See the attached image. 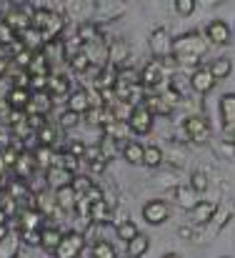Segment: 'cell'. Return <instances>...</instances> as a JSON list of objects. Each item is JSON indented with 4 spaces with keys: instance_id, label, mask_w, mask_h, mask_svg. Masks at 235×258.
Listing matches in <instances>:
<instances>
[{
    "instance_id": "4316f807",
    "label": "cell",
    "mask_w": 235,
    "mask_h": 258,
    "mask_svg": "<svg viewBox=\"0 0 235 258\" xmlns=\"http://www.w3.org/2000/svg\"><path fill=\"white\" fill-rule=\"evenodd\" d=\"M210 71H213V76L220 81V78H228V76H230V71H233V63H230L228 58H218V60L210 66Z\"/></svg>"
},
{
    "instance_id": "f1b7e54d",
    "label": "cell",
    "mask_w": 235,
    "mask_h": 258,
    "mask_svg": "<svg viewBox=\"0 0 235 258\" xmlns=\"http://www.w3.org/2000/svg\"><path fill=\"white\" fill-rule=\"evenodd\" d=\"M93 256L95 258H115V248L108 243V241H98L93 246Z\"/></svg>"
},
{
    "instance_id": "74e56055",
    "label": "cell",
    "mask_w": 235,
    "mask_h": 258,
    "mask_svg": "<svg viewBox=\"0 0 235 258\" xmlns=\"http://www.w3.org/2000/svg\"><path fill=\"white\" fill-rule=\"evenodd\" d=\"M60 166H63V168H68L70 173H75L78 171V156H73V153L60 156Z\"/></svg>"
},
{
    "instance_id": "ba28073f",
    "label": "cell",
    "mask_w": 235,
    "mask_h": 258,
    "mask_svg": "<svg viewBox=\"0 0 235 258\" xmlns=\"http://www.w3.org/2000/svg\"><path fill=\"white\" fill-rule=\"evenodd\" d=\"M215 76H213V71L210 68H198L195 73H193V78H190V86L195 93H210L213 86H215Z\"/></svg>"
},
{
    "instance_id": "1f68e13d",
    "label": "cell",
    "mask_w": 235,
    "mask_h": 258,
    "mask_svg": "<svg viewBox=\"0 0 235 258\" xmlns=\"http://www.w3.org/2000/svg\"><path fill=\"white\" fill-rule=\"evenodd\" d=\"M90 55H88V50H80L75 53L73 58H70V66H73V71H88V66H90Z\"/></svg>"
},
{
    "instance_id": "d6a6232c",
    "label": "cell",
    "mask_w": 235,
    "mask_h": 258,
    "mask_svg": "<svg viewBox=\"0 0 235 258\" xmlns=\"http://www.w3.org/2000/svg\"><path fill=\"white\" fill-rule=\"evenodd\" d=\"M160 161H163V151L158 146H148L145 148V166L155 168V166H160Z\"/></svg>"
},
{
    "instance_id": "f546056e",
    "label": "cell",
    "mask_w": 235,
    "mask_h": 258,
    "mask_svg": "<svg viewBox=\"0 0 235 258\" xmlns=\"http://www.w3.org/2000/svg\"><path fill=\"white\" fill-rule=\"evenodd\" d=\"M38 141H40V146H53L55 143V128L53 125H43V128H38Z\"/></svg>"
},
{
    "instance_id": "9c48e42d",
    "label": "cell",
    "mask_w": 235,
    "mask_h": 258,
    "mask_svg": "<svg viewBox=\"0 0 235 258\" xmlns=\"http://www.w3.org/2000/svg\"><path fill=\"white\" fill-rule=\"evenodd\" d=\"M215 211H218L215 203H210V201H200V203L193 206V211H190V221H193L195 226H205L208 221H213Z\"/></svg>"
},
{
    "instance_id": "ffe728a7",
    "label": "cell",
    "mask_w": 235,
    "mask_h": 258,
    "mask_svg": "<svg viewBox=\"0 0 235 258\" xmlns=\"http://www.w3.org/2000/svg\"><path fill=\"white\" fill-rule=\"evenodd\" d=\"M60 241H63V233H60L58 228H43V233H40V246H43L45 251H53V253H55V248L60 246Z\"/></svg>"
},
{
    "instance_id": "8fae6325",
    "label": "cell",
    "mask_w": 235,
    "mask_h": 258,
    "mask_svg": "<svg viewBox=\"0 0 235 258\" xmlns=\"http://www.w3.org/2000/svg\"><path fill=\"white\" fill-rule=\"evenodd\" d=\"M5 23H8L13 30L25 33L28 28H33V15H28L25 8H18V10H10V13L5 15Z\"/></svg>"
},
{
    "instance_id": "4dcf8cb0",
    "label": "cell",
    "mask_w": 235,
    "mask_h": 258,
    "mask_svg": "<svg viewBox=\"0 0 235 258\" xmlns=\"http://www.w3.org/2000/svg\"><path fill=\"white\" fill-rule=\"evenodd\" d=\"M35 158H38V163H40V166H48V168L53 166V161H60V156H53L48 146H40V148H38V153H35Z\"/></svg>"
},
{
    "instance_id": "d4e9b609",
    "label": "cell",
    "mask_w": 235,
    "mask_h": 258,
    "mask_svg": "<svg viewBox=\"0 0 235 258\" xmlns=\"http://www.w3.org/2000/svg\"><path fill=\"white\" fill-rule=\"evenodd\" d=\"M148 248H150V241H148L145 236H140V233H138V236H135V238L128 243V256L138 258V256H143Z\"/></svg>"
},
{
    "instance_id": "4fadbf2b",
    "label": "cell",
    "mask_w": 235,
    "mask_h": 258,
    "mask_svg": "<svg viewBox=\"0 0 235 258\" xmlns=\"http://www.w3.org/2000/svg\"><path fill=\"white\" fill-rule=\"evenodd\" d=\"M123 158L128 161V163H133V166H140V163H145V148L138 143V141H128L125 146H123Z\"/></svg>"
},
{
    "instance_id": "7a4b0ae2",
    "label": "cell",
    "mask_w": 235,
    "mask_h": 258,
    "mask_svg": "<svg viewBox=\"0 0 235 258\" xmlns=\"http://www.w3.org/2000/svg\"><path fill=\"white\" fill-rule=\"evenodd\" d=\"M33 25L43 33L45 43L53 40V38L63 30V20H60V15H55L53 10H35V13H33Z\"/></svg>"
},
{
    "instance_id": "681fc988",
    "label": "cell",
    "mask_w": 235,
    "mask_h": 258,
    "mask_svg": "<svg viewBox=\"0 0 235 258\" xmlns=\"http://www.w3.org/2000/svg\"><path fill=\"white\" fill-rule=\"evenodd\" d=\"M233 143H235V133H233Z\"/></svg>"
},
{
    "instance_id": "f907efd6",
    "label": "cell",
    "mask_w": 235,
    "mask_h": 258,
    "mask_svg": "<svg viewBox=\"0 0 235 258\" xmlns=\"http://www.w3.org/2000/svg\"><path fill=\"white\" fill-rule=\"evenodd\" d=\"M128 258H133V256H128Z\"/></svg>"
},
{
    "instance_id": "8d00e7d4",
    "label": "cell",
    "mask_w": 235,
    "mask_h": 258,
    "mask_svg": "<svg viewBox=\"0 0 235 258\" xmlns=\"http://www.w3.org/2000/svg\"><path fill=\"white\" fill-rule=\"evenodd\" d=\"M193 188H195V193H203V190L208 188V175L203 171L193 173Z\"/></svg>"
},
{
    "instance_id": "e0dca14e",
    "label": "cell",
    "mask_w": 235,
    "mask_h": 258,
    "mask_svg": "<svg viewBox=\"0 0 235 258\" xmlns=\"http://www.w3.org/2000/svg\"><path fill=\"white\" fill-rule=\"evenodd\" d=\"M55 201H58V206H60V208H75V203H78V188H75L73 183H70V185L58 188Z\"/></svg>"
},
{
    "instance_id": "3957f363",
    "label": "cell",
    "mask_w": 235,
    "mask_h": 258,
    "mask_svg": "<svg viewBox=\"0 0 235 258\" xmlns=\"http://www.w3.org/2000/svg\"><path fill=\"white\" fill-rule=\"evenodd\" d=\"M153 110L145 105V103H138L135 108H133V113H130V131L133 133H138V136H145V133H150V128H153Z\"/></svg>"
},
{
    "instance_id": "d6986e66",
    "label": "cell",
    "mask_w": 235,
    "mask_h": 258,
    "mask_svg": "<svg viewBox=\"0 0 235 258\" xmlns=\"http://www.w3.org/2000/svg\"><path fill=\"white\" fill-rule=\"evenodd\" d=\"M220 115H223V125L230 128L235 125V95H223L220 98Z\"/></svg>"
},
{
    "instance_id": "6da1fadb",
    "label": "cell",
    "mask_w": 235,
    "mask_h": 258,
    "mask_svg": "<svg viewBox=\"0 0 235 258\" xmlns=\"http://www.w3.org/2000/svg\"><path fill=\"white\" fill-rule=\"evenodd\" d=\"M205 48L208 45H205V40L198 33H188V35H183V38H178L173 43L170 53H173V60H178L183 66H195L205 55Z\"/></svg>"
},
{
    "instance_id": "30bf717a",
    "label": "cell",
    "mask_w": 235,
    "mask_h": 258,
    "mask_svg": "<svg viewBox=\"0 0 235 258\" xmlns=\"http://www.w3.org/2000/svg\"><path fill=\"white\" fill-rule=\"evenodd\" d=\"M168 206L163 203V201H150V203H145V208H143V216H145V221L148 223H153V226H160V223H165L168 221Z\"/></svg>"
},
{
    "instance_id": "2e32d148",
    "label": "cell",
    "mask_w": 235,
    "mask_h": 258,
    "mask_svg": "<svg viewBox=\"0 0 235 258\" xmlns=\"http://www.w3.org/2000/svg\"><path fill=\"white\" fill-rule=\"evenodd\" d=\"M208 38H210L213 43L223 45V43L230 40V28H228L223 20H213V23L208 25Z\"/></svg>"
},
{
    "instance_id": "60d3db41",
    "label": "cell",
    "mask_w": 235,
    "mask_h": 258,
    "mask_svg": "<svg viewBox=\"0 0 235 258\" xmlns=\"http://www.w3.org/2000/svg\"><path fill=\"white\" fill-rule=\"evenodd\" d=\"M175 10L180 15H190L195 10V0H175Z\"/></svg>"
},
{
    "instance_id": "8992f818",
    "label": "cell",
    "mask_w": 235,
    "mask_h": 258,
    "mask_svg": "<svg viewBox=\"0 0 235 258\" xmlns=\"http://www.w3.org/2000/svg\"><path fill=\"white\" fill-rule=\"evenodd\" d=\"M165 81V66L163 60H150L143 71H140V83L148 88H155Z\"/></svg>"
},
{
    "instance_id": "f35d334b",
    "label": "cell",
    "mask_w": 235,
    "mask_h": 258,
    "mask_svg": "<svg viewBox=\"0 0 235 258\" xmlns=\"http://www.w3.org/2000/svg\"><path fill=\"white\" fill-rule=\"evenodd\" d=\"M33 55H35V53H30L28 48H25V50H18V55H15V63H18L20 68H25V71H28V66H30Z\"/></svg>"
},
{
    "instance_id": "5bb4252c",
    "label": "cell",
    "mask_w": 235,
    "mask_h": 258,
    "mask_svg": "<svg viewBox=\"0 0 235 258\" xmlns=\"http://www.w3.org/2000/svg\"><path fill=\"white\" fill-rule=\"evenodd\" d=\"M35 166H38V158H35V156H30V153H20L13 168H15V175H18V178H30L33 171H35Z\"/></svg>"
},
{
    "instance_id": "ee69618b",
    "label": "cell",
    "mask_w": 235,
    "mask_h": 258,
    "mask_svg": "<svg viewBox=\"0 0 235 258\" xmlns=\"http://www.w3.org/2000/svg\"><path fill=\"white\" fill-rule=\"evenodd\" d=\"M13 105H10V100L8 98H0V120H10V115H13Z\"/></svg>"
},
{
    "instance_id": "7dc6e473",
    "label": "cell",
    "mask_w": 235,
    "mask_h": 258,
    "mask_svg": "<svg viewBox=\"0 0 235 258\" xmlns=\"http://www.w3.org/2000/svg\"><path fill=\"white\" fill-rule=\"evenodd\" d=\"M5 71H8V60H5V58H0V78L5 76Z\"/></svg>"
},
{
    "instance_id": "836d02e7",
    "label": "cell",
    "mask_w": 235,
    "mask_h": 258,
    "mask_svg": "<svg viewBox=\"0 0 235 258\" xmlns=\"http://www.w3.org/2000/svg\"><path fill=\"white\" fill-rule=\"evenodd\" d=\"M68 90V81L65 78H48V93L50 95H60Z\"/></svg>"
},
{
    "instance_id": "bcb514c9",
    "label": "cell",
    "mask_w": 235,
    "mask_h": 258,
    "mask_svg": "<svg viewBox=\"0 0 235 258\" xmlns=\"http://www.w3.org/2000/svg\"><path fill=\"white\" fill-rule=\"evenodd\" d=\"M85 146L83 143H70V148H68V153H73V156H85Z\"/></svg>"
},
{
    "instance_id": "e575fe53",
    "label": "cell",
    "mask_w": 235,
    "mask_h": 258,
    "mask_svg": "<svg viewBox=\"0 0 235 258\" xmlns=\"http://www.w3.org/2000/svg\"><path fill=\"white\" fill-rule=\"evenodd\" d=\"M78 38L83 43H98V30H95L93 25H80Z\"/></svg>"
},
{
    "instance_id": "44dd1931",
    "label": "cell",
    "mask_w": 235,
    "mask_h": 258,
    "mask_svg": "<svg viewBox=\"0 0 235 258\" xmlns=\"http://www.w3.org/2000/svg\"><path fill=\"white\" fill-rule=\"evenodd\" d=\"M168 40H170V38H168V33H165L163 28H158L155 33L150 35V48H153V53H155L158 58H163V55L168 53V48H173Z\"/></svg>"
},
{
    "instance_id": "52a82bcc",
    "label": "cell",
    "mask_w": 235,
    "mask_h": 258,
    "mask_svg": "<svg viewBox=\"0 0 235 258\" xmlns=\"http://www.w3.org/2000/svg\"><path fill=\"white\" fill-rule=\"evenodd\" d=\"M50 98H53V95H50L48 90H35V93H30V103H28L25 113H28V115H45V113L50 110V105H53Z\"/></svg>"
},
{
    "instance_id": "d590c367",
    "label": "cell",
    "mask_w": 235,
    "mask_h": 258,
    "mask_svg": "<svg viewBox=\"0 0 235 258\" xmlns=\"http://www.w3.org/2000/svg\"><path fill=\"white\" fill-rule=\"evenodd\" d=\"M13 40H15V30L3 20V23H0V43H3V45H10Z\"/></svg>"
},
{
    "instance_id": "7402d4cb",
    "label": "cell",
    "mask_w": 235,
    "mask_h": 258,
    "mask_svg": "<svg viewBox=\"0 0 235 258\" xmlns=\"http://www.w3.org/2000/svg\"><path fill=\"white\" fill-rule=\"evenodd\" d=\"M68 108L75 110V113H88L90 110V95L85 90H75L70 95V100H68Z\"/></svg>"
},
{
    "instance_id": "7c38bea8",
    "label": "cell",
    "mask_w": 235,
    "mask_h": 258,
    "mask_svg": "<svg viewBox=\"0 0 235 258\" xmlns=\"http://www.w3.org/2000/svg\"><path fill=\"white\" fill-rule=\"evenodd\" d=\"M48 183H50L53 188L70 185V183H73V173L68 171V168H63L60 163H58V166H50V168H48Z\"/></svg>"
},
{
    "instance_id": "83f0119b",
    "label": "cell",
    "mask_w": 235,
    "mask_h": 258,
    "mask_svg": "<svg viewBox=\"0 0 235 258\" xmlns=\"http://www.w3.org/2000/svg\"><path fill=\"white\" fill-rule=\"evenodd\" d=\"M115 231H118V238H120V241H128V243L138 236V228H135V223H130V221L118 223V228H115Z\"/></svg>"
},
{
    "instance_id": "cb8c5ba5",
    "label": "cell",
    "mask_w": 235,
    "mask_h": 258,
    "mask_svg": "<svg viewBox=\"0 0 235 258\" xmlns=\"http://www.w3.org/2000/svg\"><path fill=\"white\" fill-rule=\"evenodd\" d=\"M20 38H23V45L28 48V50H35L40 43H45V38H43V33L33 25V28H28L25 33H20Z\"/></svg>"
},
{
    "instance_id": "5b68a950",
    "label": "cell",
    "mask_w": 235,
    "mask_h": 258,
    "mask_svg": "<svg viewBox=\"0 0 235 258\" xmlns=\"http://www.w3.org/2000/svg\"><path fill=\"white\" fill-rule=\"evenodd\" d=\"M185 133L190 136V141L205 143V141L210 138V123H208L205 118H200V115H190V118L185 120Z\"/></svg>"
},
{
    "instance_id": "ab89813d",
    "label": "cell",
    "mask_w": 235,
    "mask_h": 258,
    "mask_svg": "<svg viewBox=\"0 0 235 258\" xmlns=\"http://www.w3.org/2000/svg\"><path fill=\"white\" fill-rule=\"evenodd\" d=\"M115 136H105L103 138V143H100V148H103V153H105V158H110L113 153H115Z\"/></svg>"
},
{
    "instance_id": "f6af8a7d",
    "label": "cell",
    "mask_w": 235,
    "mask_h": 258,
    "mask_svg": "<svg viewBox=\"0 0 235 258\" xmlns=\"http://www.w3.org/2000/svg\"><path fill=\"white\" fill-rule=\"evenodd\" d=\"M18 156H20V153H15L13 148H5V151L0 153V161H3L5 166H15V161H18Z\"/></svg>"
},
{
    "instance_id": "b9f144b4",
    "label": "cell",
    "mask_w": 235,
    "mask_h": 258,
    "mask_svg": "<svg viewBox=\"0 0 235 258\" xmlns=\"http://www.w3.org/2000/svg\"><path fill=\"white\" fill-rule=\"evenodd\" d=\"M78 115L80 113H75V110H70V108H68V113H63V115H60V125H63V128H73V125L78 123Z\"/></svg>"
},
{
    "instance_id": "484cf974",
    "label": "cell",
    "mask_w": 235,
    "mask_h": 258,
    "mask_svg": "<svg viewBox=\"0 0 235 258\" xmlns=\"http://www.w3.org/2000/svg\"><path fill=\"white\" fill-rule=\"evenodd\" d=\"M193 193H195V188H193V185H190V188H183V185H180V188H175V190H173L175 203L188 206V208H193V206H195V196H193Z\"/></svg>"
},
{
    "instance_id": "603a6c76",
    "label": "cell",
    "mask_w": 235,
    "mask_h": 258,
    "mask_svg": "<svg viewBox=\"0 0 235 258\" xmlns=\"http://www.w3.org/2000/svg\"><path fill=\"white\" fill-rule=\"evenodd\" d=\"M48 71H50L48 55H45V53H35L33 60H30V66H28V73H30V76H48Z\"/></svg>"
},
{
    "instance_id": "ac0fdd59",
    "label": "cell",
    "mask_w": 235,
    "mask_h": 258,
    "mask_svg": "<svg viewBox=\"0 0 235 258\" xmlns=\"http://www.w3.org/2000/svg\"><path fill=\"white\" fill-rule=\"evenodd\" d=\"M90 221L93 223H108V218H110V206L105 203V198H100V201H93L90 203Z\"/></svg>"
},
{
    "instance_id": "c3c4849f",
    "label": "cell",
    "mask_w": 235,
    "mask_h": 258,
    "mask_svg": "<svg viewBox=\"0 0 235 258\" xmlns=\"http://www.w3.org/2000/svg\"><path fill=\"white\" fill-rule=\"evenodd\" d=\"M163 258H180V256H178V253H165Z\"/></svg>"
},
{
    "instance_id": "277c9868",
    "label": "cell",
    "mask_w": 235,
    "mask_h": 258,
    "mask_svg": "<svg viewBox=\"0 0 235 258\" xmlns=\"http://www.w3.org/2000/svg\"><path fill=\"white\" fill-rule=\"evenodd\" d=\"M83 246H85V238L80 233H68V236H63L60 246L55 248V258H78Z\"/></svg>"
},
{
    "instance_id": "9a60e30c",
    "label": "cell",
    "mask_w": 235,
    "mask_h": 258,
    "mask_svg": "<svg viewBox=\"0 0 235 258\" xmlns=\"http://www.w3.org/2000/svg\"><path fill=\"white\" fill-rule=\"evenodd\" d=\"M5 98L10 100V105H13L15 110H25L28 103H30V90H28V88H20V86H13L8 90Z\"/></svg>"
},
{
    "instance_id": "7bdbcfd3",
    "label": "cell",
    "mask_w": 235,
    "mask_h": 258,
    "mask_svg": "<svg viewBox=\"0 0 235 258\" xmlns=\"http://www.w3.org/2000/svg\"><path fill=\"white\" fill-rule=\"evenodd\" d=\"M145 105L153 110V113H168V103H160V98H145Z\"/></svg>"
}]
</instances>
